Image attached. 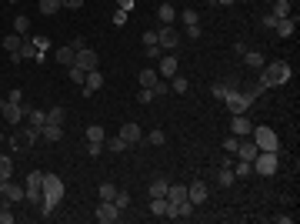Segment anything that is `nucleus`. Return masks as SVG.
<instances>
[{
	"mask_svg": "<svg viewBox=\"0 0 300 224\" xmlns=\"http://www.w3.org/2000/svg\"><path fill=\"white\" fill-rule=\"evenodd\" d=\"M290 77H293L290 64H287V60H274V64H264V67H260V77H257V84L267 90V87H277V84H287Z\"/></svg>",
	"mask_w": 300,
	"mask_h": 224,
	"instance_id": "1",
	"label": "nucleus"
},
{
	"mask_svg": "<svg viewBox=\"0 0 300 224\" xmlns=\"http://www.w3.org/2000/svg\"><path fill=\"white\" fill-rule=\"evenodd\" d=\"M250 168H253V174H260V177L277 174V168H280V161H277V151H257V157L250 161Z\"/></svg>",
	"mask_w": 300,
	"mask_h": 224,
	"instance_id": "2",
	"label": "nucleus"
},
{
	"mask_svg": "<svg viewBox=\"0 0 300 224\" xmlns=\"http://www.w3.org/2000/svg\"><path fill=\"white\" fill-rule=\"evenodd\" d=\"M250 141L257 144V151H280V137H277L270 127H253Z\"/></svg>",
	"mask_w": 300,
	"mask_h": 224,
	"instance_id": "3",
	"label": "nucleus"
},
{
	"mask_svg": "<svg viewBox=\"0 0 300 224\" xmlns=\"http://www.w3.org/2000/svg\"><path fill=\"white\" fill-rule=\"evenodd\" d=\"M223 104L230 107V114H247V111H250V104H253V101L244 94V90H237V87H234L227 97H223Z\"/></svg>",
	"mask_w": 300,
	"mask_h": 224,
	"instance_id": "4",
	"label": "nucleus"
},
{
	"mask_svg": "<svg viewBox=\"0 0 300 224\" xmlns=\"http://www.w3.org/2000/svg\"><path fill=\"white\" fill-rule=\"evenodd\" d=\"M120 214H124V211H120L114 201H100V204H97V211H94V217H97L100 224H114V221H120Z\"/></svg>",
	"mask_w": 300,
	"mask_h": 224,
	"instance_id": "5",
	"label": "nucleus"
},
{
	"mask_svg": "<svg viewBox=\"0 0 300 224\" xmlns=\"http://www.w3.org/2000/svg\"><path fill=\"white\" fill-rule=\"evenodd\" d=\"M73 64H77L80 71H100V57H97V50L80 47V50H77V57H73Z\"/></svg>",
	"mask_w": 300,
	"mask_h": 224,
	"instance_id": "6",
	"label": "nucleus"
},
{
	"mask_svg": "<svg viewBox=\"0 0 300 224\" xmlns=\"http://www.w3.org/2000/svg\"><path fill=\"white\" fill-rule=\"evenodd\" d=\"M157 44H160V47H167V50L180 47V34H177V27L164 24V27H160V30H157Z\"/></svg>",
	"mask_w": 300,
	"mask_h": 224,
	"instance_id": "7",
	"label": "nucleus"
},
{
	"mask_svg": "<svg viewBox=\"0 0 300 224\" xmlns=\"http://www.w3.org/2000/svg\"><path fill=\"white\" fill-rule=\"evenodd\" d=\"M120 137H124V144H127V147H134V144H140V141H143V131H140V124L127 120L124 127H120Z\"/></svg>",
	"mask_w": 300,
	"mask_h": 224,
	"instance_id": "8",
	"label": "nucleus"
},
{
	"mask_svg": "<svg viewBox=\"0 0 300 224\" xmlns=\"http://www.w3.org/2000/svg\"><path fill=\"white\" fill-rule=\"evenodd\" d=\"M0 198L4 201H10V204H17V201H24V187L20 184H14V181H0Z\"/></svg>",
	"mask_w": 300,
	"mask_h": 224,
	"instance_id": "9",
	"label": "nucleus"
},
{
	"mask_svg": "<svg viewBox=\"0 0 300 224\" xmlns=\"http://www.w3.org/2000/svg\"><path fill=\"white\" fill-rule=\"evenodd\" d=\"M27 117V111H24V104H14V101H4V120H7V124H20V120Z\"/></svg>",
	"mask_w": 300,
	"mask_h": 224,
	"instance_id": "10",
	"label": "nucleus"
},
{
	"mask_svg": "<svg viewBox=\"0 0 300 224\" xmlns=\"http://www.w3.org/2000/svg\"><path fill=\"white\" fill-rule=\"evenodd\" d=\"M253 131V124L247 120V114H234V120H230V134L234 137H247Z\"/></svg>",
	"mask_w": 300,
	"mask_h": 224,
	"instance_id": "11",
	"label": "nucleus"
},
{
	"mask_svg": "<svg viewBox=\"0 0 300 224\" xmlns=\"http://www.w3.org/2000/svg\"><path fill=\"white\" fill-rule=\"evenodd\" d=\"M207 194H210V191H207V184H204V181H194V184L187 187V201L194 204V208H197V204H204V201H207Z\"/></svg>",
	"mask_w": 300,
	"mask_h": 224,
	"instance_id": "12",
	"label": "nucleus"
},
{
	"mask_svg": "<svg viewBox=\"0 0 300 224\" xmlns=\"http://www.w3.org/2000/svg\"><path fill=\"white\" fill-rule=\"evenodd\" d=\"M80 87H84V94H97V90L103 87V74L100 71H87V77H84V84H80Z\"/></svg>",
	"mask_w": 300,
	"mask_h": 224,
	"instance_id": "13",
	"label": "nucleus"
},
{
	"mask_svg": "<svg viewBox=\"0 0 300 224\" xmlns=\"http://www.w3.org/2000/svg\"><path fill=\"white\" fill-rule=\"evenodd\" d=\"M40 137H44V141H50V144H57V141L63 137V124H54V120H47V124L40 127Z\"/></svg>",
	"mask_w": 300,
	"mask_h": 224,
	"instance_id": "14",
	"label": "nucleus"
},
{
	"mask_svg": "<svg viewBox=\"0 0 300 224\" xmlns=\"http://www.w3.org/2000/svg\"><path fill=\"white\" fill-rule=\"evenodd\" d=\"M177 71H180V64H177V57L174 54H167V57H160V77H167V80H170V77H174V74Z\"/></svg>",
	"mask_w": 300,
	"mask_h": 224,
	"instance_id": "15",
	"label": "nucleus"
},
{
	"mask_svg": "<svg viewBox=\"0 0 300 224\" xmlns=\"http://www.w3.org/2000/svg\"><path fill=\"white\" fill-rule=\"evenodd\" d=\"M150 214L154 217H170V201L167 198H150Z\"/></svg>",
	"mask_w": 300,
	"mask_h": 224,
	"instance_id": "16",
	"label": "nucleus"
},
{
	"mask_svg": "<svg viewBox=\"0 0 300 224\" xmlns=\"http://www.w3.org/2000/svg\"><path fill=\"white\" fill-rule=\"evenodd\" d=\"M157 17H160V24H174V20H177V7L164 0V4L157 7Z\"/></svg>",
	"mask_w": 300,
	"mask_h": 224,
	"instance_id": "17",
	"label": "nucleus"
},
{
	"mask_svg": "<svg viewBox=\"0 0 300 224\" xmlns=\"http://www.w3.org/2000/svg\"><path fill=\"white\" fill-rule=\"evenodd\" d=\"M257 157V144L253 141H240L237 144V161H253Z\"/></svg>",
	"mask_w": 300,
	"mask_h": 224,
	"instance_id": "18",
	"label": "nucleus"
},
{
	"mask_svg": "<svg viewBox=\"0 0 300 224\" xmlns=\"http://www.w3.org/2000/svg\"><path fill=\"white\" fill-rule=\"evenodd\" d=\"M293 27H297V17H280L274 30L280 34V37H290V34H293Z\"/></svg>",
	"mask_w": 300,
	"mask_h": 224,
	"instance_id": "19",
	"label": "nucleus"
},
{
	"mask_svg": "<svg viewBox=\"0 0 300 224\" xmlns=\"http://www.w3.org/2000/svg\"><path fill=\"white\" fill-rule=\"evenodd\" d=\"M137 80H140V87H150V90H154V87H157V80H160V74L147 67V71H140V74H137Z\"/></svg>",
	"mask_w": 300,
	"mask_h": 224,
	"instance_id": "20",
	"label": "nucleus"
},
{
	"mask_svg": "<svg viewBox=\"0 0 300 224\" xmlns=\"http://www.w3.org/2000/svg\"><path fill=\"white\" fill-rule=\"evenodd\" d=\"M234 184H237L234 168H220V174H217V187H234Z\"/></svg>",
	"mask_w": 300,
	"mask_h": 224,
	"instance_id": "21",
	"label": "nucleus"
},
{
	"mask_svg": "<svg viewBox=\"0 0 300 224\" xmlns=\"http://www.w3.org/2000/svg\"><path fill=\"white\" fill-rule=\"evenodd\" d=\"M167 201H170V204L187 201V184H170V187H167Z\"/></svg>",
	"mask_w": 300,
	"mask_h": 224,
	"instance_id": "22",
	"label": "nucleus"
},
{
	"mask_svg": "<svg viewBox=\"0 0 300 224\" xmlns=\"http://www.w3.org/2000/svg\"><path fill=\"white\" fill-rule=\"evenodd\" d=\"M0 44H4V50H7V54H17V50H20V44H24V37H20V34H7Z\"/></svg>",
	"mask_w": 300,
	"mask_h": 224,
	"instance_id": "23",
	"label": "nucleus"
},
{
	"mask_svg": "<svg viewBox=\"0 0 300 224\" xmlns=\"http://www.w3.org/2000/svg\"><path fill=\"white\" fill-rule=\"evenodd\" d=\"M167 187H170V181H164V177H157V181H150V198H167Z\"/></svg>",
	"mask_w": 300,
	"mask_h": 224,
	"instance_id": "24",
	"label": "nucleus"
},
{
	"mask_svg": "<svg viewBox=\"0 0 300 224\" xmlns=\"http://www.w3.org/2000/svg\"><path fill=\"white\" fill-rule=\"evenodd\" d=\"M244 60H247V67H253V71L264 67V54L260 50H244Z\"/></svg>",
	"mask_w": 300,
	"mask_h": 224,
	"instance_id": "25",
	"label": "nucleus"
},
{
	"mask_svg": "<svg viewBox=\"0 0 300 224\" xmlns=\"http://www.w3.org/2000/svg\"><path fill=\"white\" fill-rule=\"evenodd\" d=\"M57 64H63V67H70L73 64V57H77V50H73V47H60V50H57Z\"/></svg>",
	"mask_w": 300,
	"mask_h": 224,
	"instance_id": "26",
	"label": "nucleus"
},
{
	"mask_svg": "<svg viewBox=\"0 0 300 224\" xmlns=\"http://www.w3.org/2000/svg\"><path fill=\"white\" fill-rule=\"evenodd\" d=\"M27 120H30V127H44V124H47V111H37V107H33V111H27Z\"/></svg>",
	"mask_w": 300,
	"mask_h": 224,
	"instance_id": "27",
	"label": "nucleus"
},
{
	"mask_svg": "<svg viewBox=\"0 0 300 224\" xmlns=\"http://www.w3.org/2000/svg\"><path fill=\"white\" fill-rule=\"evenodd\" d=\"M170 90H174V94H187V90H190V80L180 77V74H174V77H170Z\"/></svg>",
	"mask_w": 300,
	"mask_h": 224,
	"instance_id": "28",
	"label": "nucleus"
},
{
	"mask_svg": "<svg viewBox=\"0 0 300 224\" xmlns=\"http://www.w3.org/2000/svg\"><path fill=\"white\" fill-rule=\"evenodd\" d=\"M230 90H234V84H230V80H220V84H213V87H210V94L217 97V101H223Z\"/></svg>",
	"mask_w": 300,
	"mask_h": 224,
	"instance_id": "29",
	"label": "nucleus"
},
{
	"mask_svg": "<svg viewBox=\"0 0 300 224\" xmlns=\"http://www.w3.org/2000/svg\"><path fill=\"white\" fill-rule=\"evenodd\" d=\"M84 137H87V141H107V131H103L100 124H90V127L84 131Z\"/></svg>",
	"mask_w": 300,
	"mask_h": 224,
	"instance_id": "30",
	"label": "nucleus"
},
{
	"mask_svg": "<svg viewBox=\"0 0 300 224\" xmlns=\"http://www.w3.org/2000/svg\"><path fill=\"white\" fill-rule=\"evenodd\" d=\"M270 14L280 20V17H290V0H274V10Z\"/></svg>",
	"mask_w": 300,
	"mask_h": 224,
	"instance_id": "31",
	"label": "nucleus"
},
{
	"mask_svg": "<svg viewBox=\"0 0 300 224\" xmlns=\"http://www.w3.org/2000/svg\"><path fill=\"white\" fill-rule=\"evenodd\" d=\"M14 34H20V37H30V20H27L24 14L14 20Z\"/></svg>",
	"mask_w": 300,
	"mask_h": 224,
	"instance_id": "32",
	"label": "nucleus"
},
{
	"mask_svg": "<svg viewBox=\"0 0 300 224\" xmlns=\"http://www.w3.org/2000/svg\"><path fill=\"white\" fill-rule=\"evenodd\" d=\"M234 174H237V181H244V177H250V174H253L250 161H237V164H234Z\"/></svg>",
	"mask_w": 300,
	"mask_h": 224,
	"instance_id": "33",
	"label": "nucleus"
},
{
	"mask_svg": "<svg viewBox=\"0 0 300 224\" xmlns=\"http://www.w3.org/2000/svg\"><path fill=\"white\" fill-rule=\"evenodd\" d=\"M60 7H63L60 0H40V14H44V17H50V14H57V10H60Z\"/></svg>",
	"mask_w": 300,
	"mask_h": 224,
	"instance_id": "34",
	"label": "nucleus"
},
{
	"mask_svg": "<svg viewBox=\"0 0 300 224\" xmlns=\"http://www.w3.org/2000/svg\"><path fill=\"white\" fill-rule=\"evenodd\" d=\"M103 144H107V151H114V154H120V151H127V144H124V137H107V141H103Z\"/></svg>",
	"mask_w": 300,
	"mask_h": 224,
	"instance_id": "35",
	"label": "nucleus"
},
{
	"mask_svg": "<svg viewBox=\"0 0 300 224\" xmlns=\"http://www.w3.org/2000/svg\"><path fill=\"white\" fill-rule=\"evenodd\" d=\"M7 177H14V161L0 157V181H7Z\"/></svg>",
	"mask_w": 300,
	"mask_h": 224,
	"instance_id": "36",
	"label": "nucleus"
},
{
	"mask_svg": "<svg viewBox=\"0 0 300 224\" xmlns=\"http://www.w3.org/2000/svg\"><path fill=\"white\" fill-rule=\"evenodd\" d=\"M97 194H100V201H114V198H117V184H100V187H97Z\"/></svg>",
	"mask_w": 300,
	"mask_h": 224,
	"instance_id": "37",
	"label": "nucleus"
},
{
	"mask_svg": "<svg viewBox=\"0 0 300 224\" xmlns=\"http://www.w3.org/2000/svg\"><path fill=\"white\" fill-rule=\"evenodd\" d=\"M67 77H70L73 84H84V77H87V71H80L77 64H70V67H67Z\"/></svg>",
	"mask_w": 300,
	"mask_h": 224,
	"instance_id": "38",
	"label": "nucleus"
},
{
	"mask_svg": "<svg viewBox=\"0 0 300 224\" xmlns=\"http://www.w3.org/2000/svg\"><path fill=\"white\" fill-rule=\"evenodd\" d=\"M130 201H134V198H130L127 191H120V187H117V198H114V204H117L120 211H127V208H130Z\"/></svg>",
	"mask_w": 300,
	"mask_h": 224,
	"instance_id": "39",
	"label": "nucleus"
},
{
	"mask_svg": "<svg viewBox=\"0 0 300 224\" xmlns=\"http://www.w3.org/2000/svg\"><path fill=\"white\" fill-rule=\"evenodd\" d=\"M47 120H54V124H63V120H67V111H63V107H50V111H47Z\"/></svg>",
	"mask_w": 300,
	"mask_h": 224,
	"instance_id": "40",
	"label": "nucleus"
},
{
	"mask_svg": "<svg viewBox=\"0 0 300 224\" xmlns=\"http://www.w3.org/2000/svg\"><path fill=\"white\" fill-rule=\"evenodd\" d=\"M0 224H14V211H10V201L0 204Z\"/></svg>",
	"mask_w": 300,
	"mask_h": 224,
	"instance_id": "41",
	"label": "nucleus"
},
{
	"mask_svg": "<svg viewBox=\"0 0 300 224\" xmlns=\"http://www.w3.org/2000/svg\"><path fill=\"white\" fill-rule=\"evenodd\" d=\"M147 141H150V144H154V147H164V141H167V134H164V131H150V134H147Z\"/></svg>",
	"mask_w": 300,
	"mask_h": 224,
	"instance_id": "42",
	"label": "nucleus"
},
{
	"mask_svg": "<svg viewBox=\"0 0 300 224\" xmlns=\"http://www.w3.org/2000/svg\"><path fill=\"white\" fill-rule=\"evenodd\" d=\"M180 20H183V24H200V17H197V10H194V7H187V10H183V14H180Z\"/></svg>",
	"mask_w": 300,
	"mask_h": 224,
	"instance_id": "43",
	"label": "nucleus"
},
{
	"mask_svg": "<svg viewBox=\"0 0 300 224\" xmlns=\"http://www.w3.org/2000/svg\"><path fill=\"white\" fill-rule=\"evenodd\" d=\"M237 144H240V137H234V134L223 137V151H227V154H237Z\"/></svg>",
	"mask_w": 300,
	"mask_h": 224,
	"instance_id": "44",
	"label": "nucleus"
},
{
	"mask_svg": "<svg viewBox=\"0 0 300 224\" xmlns=\"http://www.w3.org/2000/svg\"><path fill=\"white\" fill-rule=\"evenodd\" d=\"M30 40H33V47H37L40 54H47V47H50V40L44 37V34H37V37H30Z\"/></svg>",
	"mask_w": 300,
	"mask_h": 224,
	"instance_id": "45",
	"label": "nucleus"
},
{
	"mask_svg": "<svg viewBox=\"0 0 300 224\" xmlns=\"http://www.w3.org/2000/svg\"><path fill=\"white\" fill-rule=\"evenodd\" d=\"M27 184H30V187H40V184H44V171H33V174L27 177Z\"/></svg>",
	"mask_w": 300,
	"mask_h": 224,
	"instance_id": "46",
	"label": "nucleus"
},
{
	"mask_svg": "<svg viewBox=\"0 0 300 224\" xmlns=\"http://www.w3.org/2000/svg\"><path fill=\"white\" fill-rule=\"evenodd\" d=\"M127 17H130L127 10H114V27H124V24H127Z\"/></svg>",
	"mask_w": 300,
	"mask_h": 224,
	"instance_id": "47",
	"label": "nucleus"
},
{
	"mask_svg": "<svg viewBox=\"0 0 300 224\" xmlns=\"http://www.w3.org/2000/svg\"><path fill=\"white\" fill-rule=\"evenodd\" d=\"M167 90H170V84H167V80H157V87H154V97H164Z\"/></svg>",
	"mask_w": 300,
	"mask_h": 224,
	"instance_id": "48",
	"label": "nucleus"
},
{
	"mask_svg": "<svg viewBox=\"0 0 300 224\" xmlns=\"http://www.w3.org/2000/svg\"><path fill=\"white\" fill-rule=\"evenodd\" d=\"M157 44V30H147L143 34V47H154Z\"/></svg>",
	"mask_w": 300,
	"mask_h": 224,
	"instance_id": "49",
	"label": "nucleus"
},
{
	"mask_svg": "<svg viewBox=\"0 0 300 224\" xmlns=\"http://www.w3.org/2000/svg\"><path fill=\"white\" fill-rule=\"evenodd\" d=\"M150 101H157V97H154V90H150V87H143L140 90V104H150Z\"/></svg>",
	"mask_w": 300,
	"mask_h": 224,
	"instance_id": "50",
	"label": "nucleus"
},
{
	"mask_svg": "<svg viewBox=\"0 0 300 224\" xmlns=\"http://www.w3.org/2000/svg\"><path fill=\"white\" fill-rule=\"evenodd\" d=\"M7 101H14V104H24V94H20V90H10Z\"/></svg>",
	"mask_w": 300,
	"mask_h": 224,
	"instance_id": "51",
	"label": "nucleus"
},
{
	"mask_svg": "<svg viewBox=\"0 0 300 224\" xmlns=\"http://www.w3.org/2000/svg\"><path fill=\"white\" fill-rule=\"evenodd\" d=\"M117 10H127V14H130V10H134V0H117Z\"/></svg>",
	"mask_w": 300,
	"mask_h": 224,
	"instance_id": "52",
	"label": "nucleus"
},
{
	"mask_svg": "<svg viewBox=\"0 0 300 224\" xmlns=\"http://www.w3.org/2000/svg\"><path fill=\"white\" fill-rule=\"evenodd\" d=\"M187 37H190V40H197V37H200V27H197V24H190V27H187Z\"/></svg>",
	"mask_w": 300,
	"mask_h": 224,
	"instance_id": "53",
	"label": "nucleus"
},
{
	"mask_svg": "<svg viewBox=\"0 0 300 224\" xmlns=\"http://www.w3.org/2000/svg\"><path fill=\"white\" fill-rule=\"evenodd\" d=\"M143 54H147V57H160V44H154V47H143Z\"/></svg>",
	"mask_w": 300,
	"mask_h": 224,
	"instance_id": "54",
	"label": "nucleus"
},
{
	"mask_svg": "<svg viewBox=\"0 0 300 224\" xmlns=\"http://www.w3.org/2000/svg\"><path fill=\"white\" fill-rule=\"evenodd\" d=\"M63 7H70V10H80V4H84V0H60Z\"/></svg>",
	"mask_w": 300,
	"mask_h": 224,
	"instance_id": "55",
	"label": "nucleus"
},
{
	"mask_svg": "<svg viewBox=\"0 0 300 224\" xmlns=\"http://www.w3.org/2000/svg\"><path fill=\"white\" fill-rule=\"evenodd\" d=\"M213 4H220V7H230V4H234V0H213Z\"/></svg>",
	"mask_w": 300,
	"mask_h": 224,
	"instance_id": "56",
	"label": "nucleus"
},
{
	"mask_svg": "<svg viewBox=\"0 0 300 224\" xmlns=\"http://www.w3.org/2000/svg\"><path fill=\"white\" fill-rule=\"evenodd\" d=\"M7 4H20V0H7Z\"/></svg>",
	"mask_w": 300,
	"mask_h": 224,
	"instance_id": "57",
	"label": "nucleus"
},
{
	"mask_svg": "<svg viewBox=\"0 0 300 224\" xmlns=\"http://www.w3.org/2000/svg\"><path fill=\"white\" fill-rule=\"evenodd\" d=\"M0 117H4V104H0Z\"/></svg>",
	"mask_w": 300,
	"mask_h": 224,
	"instance_id": "58",
	"label": "nucleus"
},
{
	"mask_svg": "<svg viewBox=\"0 0 300 224\" xmlns=\"http://www.w3.org/2000/svg\"><path fill=\"white\" fill-rule=\"evenodd\" d=\"M0 104H4V97H0Z\"/></svg>",
	"mask_w": 300,
	"mask_h": 224,
	"instance_id": "59",
	"label": "nucleus"
}]
</instances>
